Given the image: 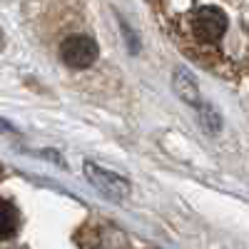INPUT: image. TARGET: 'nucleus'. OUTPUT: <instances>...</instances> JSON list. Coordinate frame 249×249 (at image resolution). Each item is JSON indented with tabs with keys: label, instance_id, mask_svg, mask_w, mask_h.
<instances>
[{
	"label": "nucleus",
	"instance_id": "7ed1b4c3",
	"mask_svg": "<svg viewBox=\"0 0 249 249\" xmlns=\"http://www.w3.org/2000/svg\"><path fill=\"white\" fill-rule=\"evenodd\" d=\"M85 175H88V179H90V184L95 187V190H100L110 199H124L130 195V182L127 179L105 170V167H100V164H95L92 160L85 162Z\"/></svg>",
	"mask_w": 249,
	"mask_h": 249
},
{
	"label": "nucleus",
	"instance_id": "f03ea898",
	"mask_svg": "<svg viewBox=\"0 0 249 249\" xmlns=\"http://www.w3.org/2000/svg\"><path fill=\"white\" fill-rule=\"evenodd\" d=\"M60 57L70 68H77V70L90 68L97 60V43L90 35H80V33L68 35L60 45Z\"/></svg>",
	"mask_w": 249,
	"mask_h": 249
},
{
	"label": "nucleus",
	"instance_id": "20e7f679",
	"mask_svg": "<svg viewBox=\"0 0 249 249\" xmlns=\"http://www.w3.org/2000/svg\"><path fill=\"white\" fill-rule=\"evenodd\" d=\"M80 247L82 249H130L124 234L112 230V227H92V230L82 232Z\"/></svg>",
	"mask_w": 249,
	"mask_h": 249
},
{
	"label": "nucleus",
	"instance_id": "0eeeda50",
	"mask_svg": "<svg viewBox=\"0 0 249 249\" xmlns=\"http://www.w3.org/2000/svg\"><path fill=\"white\" fill-rule=\"evenodd\" d=\"M199 120H202V124H204V127L207 130H210V132H219V127H222V117L217 115V110L214 107H210V105H204V102H202V105H199Z\"/></svg>",
	"mask_w": 249,
	"mask_h": 249
},
{
	"label": "nucleus",
	"instance_id": "f257e3e1",
	"mask_svg": "<svg viewBox=\"0 0 249 249\" xmlns=\"http://www.w3.org/2000/svg\"><path fill=\"white\" fill-rule=\"evenodd\" d=\"M192 33L202 43H217L227 30V15L214 5H199L190 15Z\"/></svg>",
	"mask_w": 249,
	"mask_h": 249
},
{
	"label": "nucleus",
	"instance_id": "39448f33",
	"mask_svg": "<svg viewBox=\"0 0 249 249\" xmlns=\"http://www.w3.org/2000/svg\"><path fill=\"white\" fill-rule=\"evenodd\" d=\"M172 88H175V92L187 102V105H195V107L202 105V92H199V88H197V80L187 72V70H182V68L175 70Z\"/></svg>",
	"mask_w": 249,
	"mask_h": 249
},
{
	"label": "nucleus",
	"instance_id": "423d86ee",
	"mask_svg": "<svg viewBox=\"0 0 249 249\" xmlns=\"http://www.w3.org/2000/svg\"><path fill=\"white\" fill-rule=\"evenodd\" d=\"M15 230H18V210L8 199L0 197V239L13 237Z\"/></svg>",
	"mask_w": 249,
	"mask_h": 249
}]
</instances>
